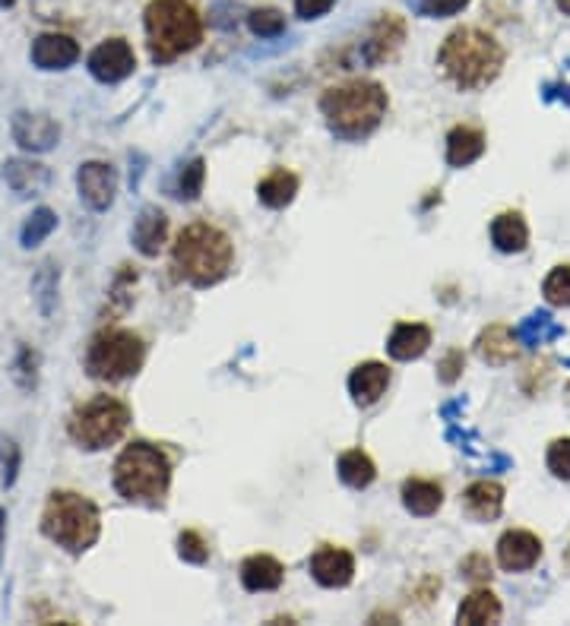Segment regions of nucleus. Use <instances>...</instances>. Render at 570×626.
<instances>
[{"instance_id":"nucleus-1","label":"nucleus","mask_w":570,"mask_h":626,"mask_svg":"<svg viewBox=\"0 0 570 626\" xmlns=\"http://www.w3.org/2000/svg\"><path fill=\"white\" fill-rule=\"evenodd\" d=\"M438 60H441L447 80L456 83L460 90H481L498 80V73L504 67V48L488 32L463 26L447 35Z\"/></svg>"},{"instance_id":"nucleus-2","label":"nucleus","mask_w":570,"mask_h":626,"mask_svg":"<svg viewBox=\"0 0 570 626\" xmlns=\"http://www.w3.org/2000/svg\"><path fill=\"white\" fill-rule=\"evenodd\" d=\"M321 111L333 133H339L346 140H359L364 133H371L384 118L387 92L371 80H352L346 86H333L324 92Z\"/></svg>"},{"instance_id":"nucleus-3","label":"nucleus","mask_w":570,"mask_h":626,"mask_svg":"<svg viewBox=\"0 0 570 626\" xmlns=\"http://www.w3.org/2000/svg\"><path fill=\"white\" fill-rule=\"evenodd\" d=\"M172 484V462L168 456L152 444H130L115 462V487L124 500L162 507Z\"/></svg>"},{"instance_id":"nucleus-4","label":"nucleus","mask_w":570,"mask_h":626,"mask_svg":"<svg viewBox=\"0 0 570 626\" xmlns=\"http://www.w3.org/2000/svg\"><path fill=\"white\" fill-rule=\"evenodd\" d=\"M203 38L200 13L190 0H152L147 7V42L155 63H172Z\"/></svg>"},{"instance_id":"nucleus-5","label":"nucleus","mask_w":570,"mask_h":626,"mask_svg":"<svg viewBox=\"0 0 570 626\" xmlns=\"http://www.w3.org/2000/svg\"><path fill=\"white\" fill-rule=\"evenodd\" d=\"M175 267L187 282H194L200 288L216 285L232 269V240L225 232H219L216 225H207V222L187 225L175 244Z\"/></svg>"},{"instance_id":"nucleus-6","label":"nucleus","mask_w":570,"mask_h":626,"mask_svg":"<svg viewBox=\"0 0 570 626\" xmlns=\"http://www.w3.org/2000/svg\"><path fill=\"white\" fill-rule=\"evenodd\" d=\"M42 532L67 554H86L102 535V516L90 497L55 491L42 512Z\"/></svg>"},{"instance_id":"nucleus-7","label":"nucleus","mask_w":570,"mask_h":626,"mask_svg":"<svg viewBox=\"0 0 570 626\" xmlns=\"http://www.w3.org/2000/svg\"><path fill=\"white\" fill-rule=\"evenodd\" d=\"M147 361V345L130 329H102L86 352V370L95 380L118 383L133 377Z\"/></svg>"},{"instance_id":"nucleus-8","label":"nucleus","mask_w":570,"mask_h":626,"mask_svg":"<svg viewBox=\"0 0 570 626\" xmlns=\"http://www.w3.org/2000/svg\"><path fill=\"white\" fill-rule=\"evenodd\" d=\"M130 424V409L115 395H92L70 415V437L83 449H105L118 444Z\"/></svg>"},{"instance_id":"nucleus-9","label":"nucleus","mask_w":570,"mask_h":626,"mask_svg":"<svg viewBox=\"0 0 570 626\" xmlns=\"http://www.w3.org/2000/svg\"><path fill=\"white\" fill-rule=\"evenodd\" d=\"M77 190H80L86 206L95 209V212H105L118 197V175L105 162H86L77 172Z\"/></svg>"},{"instance_id":"nucleus-10","label":"nucleus","mask_w":570,"mask_h":626,"mask_svg":"<svg viewBox=\"0 0 570 626\" xmlns=\"http://www.w3.org/2000/svg\"><path fill=\"white\" fill-rule=\"evenodd\" d=\"M137 58L124 38H108L90 55V73L98 83H120L133 73Z\"/></svg>"},{"instance_id":"nucleus-11","label":"nucleus","mask_w":570,"mask_h":626,"mask_svg":"<svg viewBox=\"0 0 570 626\" xmlns=\"http://www.w3.org/2000/svg\"><path fill=\"white\" fill-rule=\"evenodd\" d=\"M10 133L26 152H48L58 146L60 127L48 115H32V111H16L10 118Z\"/></svg>"},{"instance_id":"nucleus-12","label":"nucleus","mask_w":570,"mask_h":626,"mask_svg":"<svg viewBox=\"0 0 570 626\" xmlns=\"http://www.w3.org/2000/svg\"><path fill=\"white\" fill-rule=\"evenodd\" d=\"M311 576L327 586V589H342L352 582L356 576V557L346 551V547H321L314 557H311Z\"/></svg>"},{"instance_id":"nucleus-13","label":"nucleus","mask_w":570,"mask_h":626,"mask_svg":"<svg viewBox=\"0 0 570 626\" xmlns=\"http://www.w3.org/2000/svg\"><path fill=\"white\" fill-rule=\"evenodd\" d=\"M403 38H406V23H403L396 13H384V16L371 26V32H368L364 60H368V63H384V60H391L393 55L399 51Z\"/></svg>"},{"instance_id":"nucleus-14","label":"nucleus","mask_w":570,"mask_h":626,"mask_svg":"<svg viewBox=\"0 0 570 626\" xmlns=\"http://www.w3.org/2000/svg\"><path fill=\"white\" fill-rule=\"evenodd\" d=\"M77 58H80V45L60 32H45L32 45V63L38 70H67L70 63H77Z\"/></svg>"},{"instance_id":"nucleus-15","label":"nucleus","mask_w":570,"mask_h":626,"mask_svg":"<svg viewBox=\"0 0 570 626\" xmlns=\"http://www.w3.org/2000/svg\"><path fill=\"white\" fill-rule=\"evenodd\" d=\"M542 557V541L533 532L513 529L508 535L498 541V560L501 567L520 572V569L536 567V560Z\"/></svg>"},{"instance_id":"nucleus-16","label":"nucleus","mask_w":570,"mask_h":626,"mask_svg":"<svg viewBox=\"0 0 570 626\" xmlns=\"http://www.w3.org/2000/svg\"><path fill=\"white\" fill-rule=\"evenodd\" d=\"M3 180L20 197H38L51 184V172L38 162H30V158H10L3 165Z\"/></svg>"},{"instance_id":"nucleus-17","label":"nucleus","mask_w":570,"mask_h":626,"mask_svg":"<svg viewBox=\"0 0 570 626\" xmlns=\"http://www.w3.org/2000/svg\"><path fill=\"white\" fill-rule=\"evenodd\" d=\"M463 504H466V512L479 522H491L501 516L504 509V487L498 481H476L466 487L463 494Z\"/></svg>"},{"instance_id":"nucleus-18","label":"nucleus","mask_w":570,"mask_h":626,"mask_svg":"<svg viewBox=\"0 0 570 626\" xmlns=\"http://www.w3.org/2000/svg\"><path fill=\"white\" fill-rule=\"evenodd\" d=\"M387 387H391V370H387L384 364H377V361L361 364V367L352 370V377H349V389H352V395H356L359 405L377 402V399L387 392Z\"/></svg>"},{"instance_id":"nucleus-19","label":"nucleus","mask_w":570,"mask_h":626,"mask_svg":"<svg viewBox=\"0 0 570 626\" xmlns=\"http://www.w3.org/2000/svg\"><path fill=\"white\" fill-rule=\"evenodd\" d=\"M168 238V218L165 212L155 206H147L140 212L137 225H133V244L143 257H155L162 250V244Z\"/></svg>"},{"instance_id":"nucleus-20","label":"nucleus","mask_w":570,"mask_h":626,"mask_svg":"<svg viewBox=\"0 0 570 626\" xmlns=\"http://www.w3.org/2000/svg\"><path fill=\"white\" fill-rule=\"evenodd\" d=\"M282 576H286V569H282V564H279L276 557H270V554L247 557L244 567H241V582H244V589H251V592L279 589V586H282Z\"/></svg>"},{"instance_id":"nucleus-21","label":"nucleus","mask_w":570,"mask_h":626,"mask_svg":"<svg viewBox=\"0 0 570 626\" xmlns=\"http://www.w3.org/2000/svg\"><path fill=\"white\" fill-rule=\"evenodd\" d=\"M428 345H431V329L424 323H399L393 329L391 342H387V349L396 361L421 358L428 352Z\"/></svg>"},{"instance_id":"nucleus-22","label":"nucleus","mask_w":570,"mask_h":626,"mask_svg":"<svg viewBox=\"0 0 570 626\" xmlns=\"http://www.w3.org/2000/svg\"><path fill=\"white\" fill-rule=\"evenodd\" d=\"M403 504L412 516H431L444 504V491L438 481H424V477H409L403 484Z\"/></svg>"},{"instance_id":"nucleus-23","label":"nucleus","mask_w":570,"mask_h":626,"mask_svg":"<svg viewBox=\"0 0 570 626\" xmlns=\"http://www.w3.org/2000/svg\"><path fill=\"white\" fill-rule=\"evenodd\" d=\"M516 332L504 323H495L479 335V355L488 364H511L516 358Z\"/></svg>"},{"instance_id":"nucleus-24","label":"nucleus","mask_w":570,"mask_h":626,"mask_svg":"<svg viewBox=\"0 0 570 626\" xmlns=\"http://www.w3.org/2000/svg\"><path fill=\"white\" fill-rule=\"evenodd\" d=\"M491 240L501 253H520L530 244V228L520 212H504L491 222Z\"/></svg>"},{"instance_id":"nucleus-25","label":"nucleus","mask_w":570,"mask_h":626,"mask_svg":"<svg viewBox=\"0 0 570 626\" xmlns=\"http://www.w3.org/2000/svg\"><path fill=\"white\" fill-rule=\"evenodd\" d=\"M485 152V133L476 127H456L447 137V162L453 168H466L473 165Z\"/></svg>"},{"instance_id":"nucleus-26","label":"nucleus","mask_w":570,"mask_h":626,"mask_svg":"<svg viewBox=\"0 0 570 626\" xmlns=\"http://www.w3.org/2000/svg\"><path fill=\"white\" fill-rule=\"evenodd\" d=\"M295 193H299V178H295L292 172H286V168L272 172V175H267V178L257 184L260 203L270 209L289 206V203L295 200Z\"/></svg>"},{"instance_id":"nucleus-27","label":"nucleus","mask_w":570,"mask_h":626,"mask_svg":"<svg viewBox=\"0 0 570 626\" xmlns=\"http://www.w3.org/2000/svg\"><path fill=\"white\" fill-rule=\"evenodd\" d=\"M456 621L463 626H479V624H498L501 621V601L491 592H473L460 604Z\"/></svg>"},{"instance_id":"nucleus-28","label":"nucleus","mask_w":570,"mask_h":626,"mask_svg":"<svg viewBox=\"0 0 570 626\" xmlns=\"http://www.w3.org/2000/svg\"><path fill=\"white\" fill-rule=\"evenodd\" d=\"M377 475V469H374V462H371V456L368 452H361V449H349V452H342L339 456V477L349 484V487H368L371 481Z\"/></svg>"},{"instance_id":"nucleus-29","label":"nucleus","mask_w":570,"mask_h":626,"mask_svg":"<svg viewBox=\"0 0 570 626\" xmlns=\"http://www.w3.org/2000/svg\"><path fill=\"white\" fill-rule=\"evenodd\" d=\"M55 228H58V215L45 206L35 209L30 218H26L23 232H20V240H23V247H35V244H42V240L48 238Z\"/></svg>"},{"instance_id":"nucleus-30","label":"nucleus","mask_w":570,"mask_h":626,"mask_svg":"<svg viewBox=\"0 0 570 626\" xmlns=\"http://www.w3.org/2000/svg\"><path fill=\"white\" fill-rule=\"evenodd\" d=\"M32 292L38 298V310L48 317L51 307H55V295H58V269L51 267V263H45L42 272L35 275V282H32Z\"/></svg>"},{"instance_id":"nucleus-31","label":"nucleus","mask_w":570,"mask_h":626,"mask_svg":"<svg viewBox=\"0 0 570 626\" xmlns=\"http://www.w3.org/2000/svg\"><path fill=\"white\" fill-rule=\"evenodd\" d=\"M548 304L555 307H570V267H558L548 272L545 285H542Z\"/></svg>"},{"instance_id":"nucleus-32","label":"nucleus","mask_w":570,"mask_h":626,"mask_svg":"<svg viewBox=\"0 0 570 626\" xmlns=\"http://www.w3.org/2000/svg\"><path fill=\"white\" fill-rule=\"evenodd\" d=\"M251 32L260 35V38H276V35L286 32V16L279 10H272V7H260V10L251 13Z\"/></svg>"},{"instance_id":"nucleus-33","label":"nucleus","mask_w":570,"mask_h":626,"mask_svg":"<svg viewBox=\"0 0 570 626\" xmlns=\"http://www.w3.org/2000/svg\"><path fill=\"white\" fill-rule=\"evenodd\" d=\"M555 335H561V329L551 323V317H530L523 327L516 329V339H523V342H530V345H542L545 339H555Z\"/></svg>"},{"instance_id":"nucleus-34","label":"nucleus","mask_w":570,"mask_h":626,"mask_svg":"<svg viewBox=\"0 0 570 626\" xmlns=\"http://www.w3.org/2000/svg\"><path fill=\"white\" fill-rule=\"evenodd\" d=\"M203 175H207V168H203L200 158H194V162L181 172L178 193L184 200H197V197H200V190H203Z\"/></svg>"},{"instance_id":"nucleus-35","label":"nucleus","mask_w":570,"mask_h":626,"mask_svg":"<svg viewBox=\"0 0 570 626\" xmlns=\"http://www.w3.org/2000/svg\"><path fill=\"white\" fill-rule=\"evenodd\" d=\"M178 554L187 564H207V560H210V547H207V541L200 538V532H181Z\"/></svg>"},{"instance_id":"nucleus-36","label":"nucleus","mask_w":570,"mask_h":626,"mask_svg":"<svg viewBox=\"0 0 570 626\" xmlns=\"http://www.w3.org/2000/svg\"><path fill=\"white\" fill-rule=\"evenodd\" d=\"M548 469L558 477L570 481V437L555 440V444L548 447Z\"/></svg>"},{"instance_id":"nucleus-37","label":"nucleus","mask_w":570,"mask_h":626,"mask_svg":"<svg viewBox=\"0 0 570 626\" xmlns=\"http://www.w3.org/2000/svg\"><path fill=\"white\" fill-rule=\"evenodd\" d=\"M0 465H3V484L13 487L16 475H20V447L13 440H3L0 444Z\"/></svg>"},{"instance_id":"nucleus-38","label":"nucleus","mask_w":570,"mask_h":626,"mask_svg":"<svg viewBox=\"0 0 570 626\" xmlns=\"http://www.w3.org/2000/svg\"><path fill=\"white\" fill-rule=\"evenodd\" d=\"M469 0H419V13H424V16H453Z\"/></svg>"},{"instance_id":"nucleus-39","label":"nucleus","mask_w":570,"mask_h":626,"mask_svg":"<svg viewBox=\"0 0 570 626\" xmlns=\"http://www.w3.org/2000/svg\"><path fill=\"white\" fill-rule=\"evenodd\" d=\"M333 3L336 0H295V10H299V16H304V20H317L324 13H330Z\"/></svg>"},{"instance_id":"nucleus-40","label":"nucleus","mask_w":570,"mask_h":626,"mask_svg":"<svg viewBox=\"0 0 570 626\" xmlns=\"http://www.w3.org/2000/svg\"><path fill=\"white\" fill-rule=\"evenodd\" d=\"M438 370H441V380H444V383H453V380L460 377V370H463V352H451L447 358L441 361Z\"/></svg>"},{"instance_id":"nucleus-41","label":"nucleus","mask_w":570,"mask_h":626,"mask_svg":"<svg viewBox=\"0 0 570 626\" xmlns=\"http://www.w3.org/2000/svg\"><path fill=\"white\" fill-rule=\"evenodd\" d=\"M463 572L469 576V579H476V582H485V579H491V567H488V560L485 557H469L466 564H463Z\"/></svg>"},{"instance_id":"nucleus-42","label":"nucleus","mask_w":570,"mask_h":626,"mask_svg":"<svg viewBox=\"0 0 570 626\" xmlns=\"http://www.w3.org/2000/svg\"><path fill=\"white\" fill-rule=\"evenodd\" d=\"M3 541H7V512L0 509V557H3Z\"/></svg>"},{"instance_id":"nucleus-43","label":"nucleus","mask_w":570,"mask_h":626,"mask_svg":"<svg viewBox=\"0 0 570 626\" xmlns=\"http://www.w3.org/2000/svg\"><path fill=\"white\" fill-rule=\"evenodd\" d=\"M555 3H558V10H565L570 16V0H555Z\"/></svg>"},{"instance_id":"nucleus-44","label":"nucleus","mask_w":570,"mask_h":626,"mask_svg":"<svg viewBox=\"0 0 570 626\" xmlns=\"http://www.w3.org/2000/svg\"><path fill=\"white\" fill-rule=\"evenodd\" d=\"M16 0H0V7H13Z\"/></svg>"},{"instance_id":"nucleus-45","label":"nucleus","mask_w":570,"mask_h":626,"mask_svg":"<svg viewBox=\"0 0 570 626\" xmlns=\"http://www.w3.org/2000/svg\"><path fill=\"white\" fill-rule=\"evenodd\" d=\"M568 567H570V547H568Z\"/></svg>"}]
</instances>
